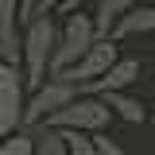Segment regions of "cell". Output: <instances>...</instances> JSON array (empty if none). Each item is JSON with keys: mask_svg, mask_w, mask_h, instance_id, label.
Returning a JSON list of instances; mask_svg holds the SVG:
<instances>
[{"mask_svg": "<svg viewBox=\"0 0 155 155\" xmlns=\"http://www.w3.org/2000/svg\"><path fill=\"white\" fill-rule=\"evenodd\" d=\"M54 31L58 16L54 12H35L19 31V70H23V85L27 93L47 81L51 74V54H54Z\"/></svg>", "mask_w": 155, "mask_h": 155, "instance_id": "cell-1", "label": "cell"}, {"mask_svg": "<svg viewBox=\"0 0 155 155\" xmlns=\"http://www.w3.org/2000/svg\"><path fill=\"white\" fill-rule=\"evenodd\" d=\"M93 43H97V31H93V19H89L85 8H81V12H66V16H58L54 54H51V74L70 70V66H74V62L85 54ZM51 74H47V78H51Z\"/></svg>", "mask_w": 155, "mask_h": 155, "instance_id": "cell-2", "label": "cell"}, {"mask_svg": "<svg viewBox=\"0 0 155 155\" xmlns=\"http://www.w3.org/2000/svg\"><path fill=\"white\" fill-rule=\"evenodd\" d=\"M43 124H51V128H58V132H109V124H113V113L105 109V101L93 93H78L70 105H62L58 113H51Z\"/></svg>", "mask_w": 155, "mask_h": 155, "instance_id": "cell-3", "label": "cell"}, {"mask_svg": "<svg viewBox=\"0 0 155 155\" xmlns=\"http://www.w3.org/2000/svg\"><path fill=\"white\" fill-rule=\"evenodd\" d=\"M23 105H27L23 70L16 62H0V136L23 128Z\"/></svg>", "mask_w": 155, "mask_h": 155, "instance_id": "cell-4", "label": "cell"}, {"mask_svg": "<svg viewBox=\"0 0 155 155\" xmlns=\"http://www.w3.org/2000/svg\"><path fill=\"white\" fill-rule=\"evenodd\" d=\"M78 93H81V89L70 85V81H62V78H47L43 85H35V89L27 93V105H23V128L43 124L51 113H58L62 105H70Z\"/></svg>", "mask_w": 155, "mask_h": 155, "instance_id": "cell-5", "label": "cell"}, {"mask_svg": "<svg viewBox=\"0 0 155 155\" xmlns=\"http://www.w3.org/2000/svg\"><path fill=\"white\" fill-rule=\"evenodd\" d=\"M116 58H120V43H113V39H97L93 47L85 51V54L78 58L70 70H62V74H51V78H62V81H70V85H89L93 78H101L109 66H113Z\"/></svg>", "mask_w": 155, "mask_h": 155, "instance_id": "cell-6", "label": "cell"}, {"mask_svg": "<svg viewBox=\"0 0 155 155\" xmlns=\"http://www.w3.org/2000/svg\"><path fill=\"white\" fill-rule=\"evenodd\" d=\"M140 74H143V62L132 58V54H120L101 78H93L89 85H81V93H93V97H101V93H124V89H132L136 81H140Z\"/></svg>", "mask_w": 155, "mask_h": 155, "instance_id": "cell-7", "label": "cell"}, {"mask_svg": "<svg viewBox=\"0 0 155 155\" xmlns=\"http://www.w3.org/2000/svg\"><path fill=\"white\" fill-rule=\"evenodd\" d=\"M151 31H155V4H140V0H136L132 8H128V12L113 23L109 39H113V43H128V39H136V35H151Z\"/></svg>", "mask_w": 155, "mask_h": 155, "instance_id": "cell-8", "label": "cell"}, {"mask_svg": "<svg viewBox=\"0 0 155 155\" xmlns=\"http://www.w3.org/2000/svg\"><path fill=\"white\" fill-rule=\"evenodd\" d=\"M19 31H23V19L16 0H0V62L19 66Z\"/></svg>", "mask_w": 155, "mask_h": 155, "instance_id": "cell-9", "label": "cell"}, {"mask_svg": "<svg viewBox=\"0 0 155 155\" xmlns=\"http://www.w3.org/2000/svg\"><path fill=\"white\" fill-rule=\"evenodd\" d=\"M105 101V109L116 116V120H124V124H143L147 120V109H143V101L132 97V89H124V93H101Z\"/></svg>", "mask_w": 155, "mask_h": 155, "instance_id": "cell-10", "label": "cell"}, {"mask_svg": "<svg viewBox=\"0 0 155 155\" xmlns=\"http://www.w3.org/2000/svg\"><path fill=\"white\" fill-rule=\"evenodd\" d=\"M136 0H93V12H89V19H93V31L97 39H109V31H113V23L128 8H132Z\"/></svg>", "mask_w": 155, "mask_h": 155, "instance_id": "cell-11", "label": "cell"}, {"mask_svg": "<svg viewBox=\"0 0 155 155\" xmlns=\"http://www.w3.org/2000/svg\"><path fill=\"white\" fill-rule=\"evenodd\" d=\"M31 132V151L27 155H66V143H62V132L51 128V124H35L27 128Z\"/></svg>", "mask_w": 155, "mask_h": 155, "instance_id": "cell-12", "label": "cell"}, {"mask_svg": "<svg viewBox=\"0 0 155 155\" xmlns=\"http://www.w3.org/2000/svg\"><path fill=\"white\" fill-rule=\"evenodd\" d=\"M31 151V132L19 128L12 136H0V155H27Z\"/></svg>", "mask_w": 155, "mask_h": 155, "instance_id": "cell-13", "label": "cell"}, {"mask_svg": "<svg viewBox=\"0 0 155 155\" xmlns=\"http://www.w3.org/2000/svg\"><path fill=\"white\" fill-rule=\"evenodd\" d=\"M62 143H66V155H97L89 132H62Z\"/></svg>", "mask_w": 155, "mask_h": 155, "instance_id": "cell-14", "label": "cell"}, {"mask_svg": "<svg viewBox=\"0 0 155 155\" xmlns=\"http://www.w3.org/2000/svg\"><path fill=\"white\" fill-rule=\"evenodd\" d=\"M93 147H97V155H128V151H124V143H116L109 132H97V136H93Z\"/></svg>", "mask_w": 155, "mask_h": 155, "instance_id": "cell-15", "label": "cell"}, {"mask_svg": "<svg viewBox=\"0 0 155 155\" xmlns=\"http://www.w3.org/2000/svg\"><path fill=\"white\" fill-rule=\"evenodd\" d=\"M16 8H19V19H23V23L35 16V12H47V8H43V0H16Z\"/></svg>", "mask_w": 155, "mask_h": 155, "instance_id": "cell-16", "label": "cell"}, {"mask_svg": "<svg viewBox=\"0 0 155 155\" xmlns=\"http://www.w3.org/2000/svg\"><path fill=\"white\" fill-rule=\"evenodd\" d=\"M58 4H62V0H43V8H47V12H54Z\"/></svg>", "mask_w": 155, "mask_h": 155, "instance_id": "cell-17", "label": "cell"}, {"mask_svg": "<svg viewBox=\"0 0 155 155\" xmlns=\"http://www.w3.org/2000/svg\"><path fill=\"white\" fill-rule=\"evenodd\" d=\"M143 124H147V128H151V132H155V109H151V113H147V120H143Z\"/></svg>", "mask_w": 155, "mask_h": 155, "instance_id": "cell-18", "label": "cell"}, {"mask_svg": "<svg viewBox=\"0 0 155 155\" xmlns=\"http://www.w3.org/2000/svg\"><path fill=\"white\" fill-rule=\"evenodd\" d=\"M140 4H155V0H140Z\"/></svg>", "mask_w": 155, "mask_h": 155, "instance_id": "cell-19", "label": "cell"}]
</instances>
